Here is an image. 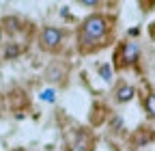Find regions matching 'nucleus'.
Wrapping results in <instances>:
<instances>
[{"label":"nucleus","instance_id":"2","mask_svg":"<svg viewBox=\"0 0 155 151\" xmlns=\"http://www.w3.org/2000/svg\"><path fill=\"white\" fill-rule=\"evenodd\" d=\"M61 41H63V32L54 26H45L41 30V35H39V45L48 52H56L61 48Z\"/></svg>","mask_w":155,"mask_h":151},{"label":"nucleus","instance_id":"8","mask_svg":"<svg viewBox=\"0 0 155 151\" xmlns=\"http://www.w3.org/2000/svg\"><path fill=\"white\" fill-rule=\"evenodd\" d=\"M15 54H19V48H17L15 43L7 45V50H5V56H7V59H11V56H15Z\"/></svg>","mask_w":155,"mask_h":151},{"label":"nucleus","instance_id":"4","mask_svg":"<svg viewBox=\"0 0 155 151\" xmlns=\"http://www.w3.org/2000/svg\"><path fill=\"white\" fill-rule=\"evenodd\" d=\"M134 86H129V84H119L116 86V91H114V95H116V102H121V104H125V102H129L131 97H134Z\"/></svg>","mask_w":155,"mask_h":151},{"label":"nucleus","instance_id":"7","mask_svg":"<svg viewBox=\"0 0 155 151\" xmlns=\"http://www.w3.org/2000/svg\"><path fill=\"white\" fill-rule=\"evenodd\" d=\"M144 108H147V112H149V117L155 119V95H153V93L144 97Z\"/></svg>","mask_w":155,"mask_h":151},{"label":"nucleus","instance_id":"12","mask_svg":"<svg viewBox=\"0 0 155 151\" xmlns=\"http://www.w3.org/2000/svg\"><path fill=\"white\" fill-rule=\"evenodd\" d=\"M0 39H2V30H0Z\"/></svg>","mask_w":155,"mask_h":151},{"label":"nucleus","instance_id":"11","mask_svg":"<svg viewBox=\"0 0 155 151\" xmlns=\"http://www.w3.org/2000/svg\"><path fill=\"white\" fill-rule=\"evenodd\" d=\"M13 151H24V149H19V147H17V149H13Z\"/></svg>","mask_w":155,"mask_h":151},{"label":"nucleus","instance_id":"3","mask_svg":"<svg viewBox=\"0 0 155 151\" xmlns=\"http://www.w3.org/2000/svg\"><path fill=\"white\" fill-rule=\"evenodd\" d=\"M123 61H125V65H131V63L138 61V45L134 41H127L123 45Z\"/></svg>","mask_w":155,"mask_h":151},{"label":"nucleus","instance_id":"9","mask_svg":"<svg viewBox=\"0 0 155 151\" xmlns=\"http://www.w3.org/2000/svg\"><path fill=\"white\" fill-rule=\"evenodd\" d=\"M101 76H104V80H110V76H112V69H110V65H101Z\"/></svg>","mask_w":155,"mask_h":151},{"label":"nucleus","instance_id":"6","mask_svg":"<svg viewBox=\"0 0 155 151\" xmlns=\"http://www.w3.org/2000/svg\"><path fill=\"white\" fill-rule=\"evenodd\" d=\"M65 76V69L63 67H58V65H52L50 69H48V73H45V78L50 80V82H56V80H61Z\"/></svg>","mask_w":155,"mask_h":151},{"label":"nucleus","instance_id":"5","mask_svg":"<svg viewBox=\"0 0 155 151\" xmlns=\"http://www.w3.org/2000/svg\"><path fill=\"white\" fill-rule=\"evenodd\" d=\"M91 149H93V140L86 134H78V140H75L71 151H91Z\"/></svg>","mask_w":155,"mask_h":151},{"label":"nucleus","instance_id":"1","mask_svg":"<svg viewBox=\"0 0 155 151\" xmlns=\"http://www.w3.org/2000/svg\"><path fill=\"white\" fill-rule=\"evenodd\" d=\"M108 20L104 15H91L82 22L80 26V43H82V50H86V45H93V43H99L106 32H108Z\"/></svg>","mask_w":155,"mask_h":151},{"label":"nucleus","instance_id":"10","mask_svg":"<svg viewBox=\"0 0 155 151\" xmlns=\"http://www.w3.org/2000/svg\"><path fill=\"white\" fill-rule=\"evenodd\" d=\"M45 102H54V93L52 91H43V95H41Z\"/></svg>","mask_w":155,"mask_h":151}]
</instances>
